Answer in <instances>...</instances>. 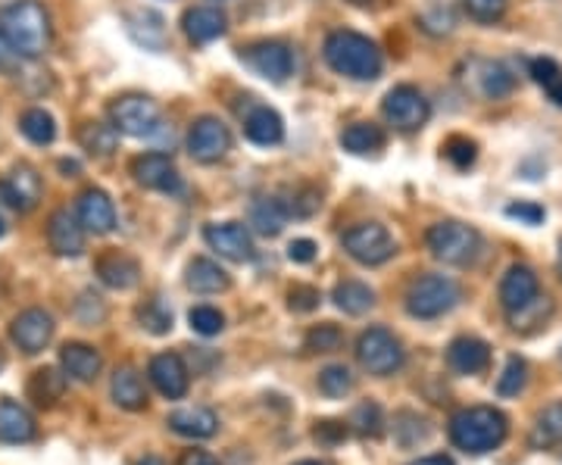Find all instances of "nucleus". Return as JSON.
Here are the masks:
<instances>
[{
	"label": "nucleus",
	"instance_id": "f257e3e1",
	"mask_svg": "<svg viewBox=\"0 0 562 465\" xmlns=\"http://www.w3.org/2000/svg\"><path fill=\"white\" fill-rule=\"evenodd\" d=\"M325 63L344 76V79L353 81H372L382 76V50L372 38H366L360 32H350V29H338L325 38Z\"/></svg>",
	"mask_w": 562,
	"mask_h": 465
},
{
	"label": "nucleus",
	"instance_id": "f03ea898",
	"mask_svg": "<svg viewBox=\"0 0 562 465\" xmlns=\"http://www.w3.org/2000/svg\"><path fill=\"white\" fill-rule=\"evenodd\" d=\"M506 431L509 422L494 406H469L450 419V441L472 456L497 450L506 441Z\"/></svg>",
	"mask_w": 562,
	"mask_h": 465
},
{
	"label": "nucleus",
	"instance_id": "7ed1b4c3",
	"mask_svg": "<svg viewBox=\"0 0 562 465\" xmlns=\"http://www.w3.org/2000/svg\"><path fill=\"white\" fill-rule=\"evenodd\" d=\"M0 29L13 41L22 60H38L50 47V16L38 0H16L13 7H7Z\"/></svg>",
	"mask_w": 562,
	"mask_h": 465
},
{
	"label": "nucleus",
	"instance_id": "20e7f679",
	"mask_svg": "<svg viewBox=\"0 0 562 465\" xmlns=\"http://www.w3.org/2000/svg\"><path fill=\"white\" fill-rule=\"evenodd\" d=\"M457 304H460V284L435 272L419 275L406 291V313L413 319H441Z\"/></svg>",
	"mask_w": 562,
	"mask_h": 465
},
{
	"label": "nucleus",
	"instance_id": "39448f33",
	"mask_svg": "<svg viewBox=\"0 0 562 465\" xmlns=\"http://www.w3.org/2000/svg\"><path fill=\"white\" fill-rule=\"evenodd\" d=\"M425 243H428L435 260H441L447 265H469L482 250V235L472 225L447 219V223L428 228Z\"/></svg>",
	"mask_w": 562,
	"mask_h": 465
},
{
	"label": "nucleus",
	"instance_id": "423d86ee",
	"mask_svg": "<svg viewBox=\"0 0 562 465\" xmlns=\"http://www.w3.org/2000/svg\"><path fill=\"white\" fill-rule=\"evenodd\" d=\"M110 122L120 135L128 138H154L160 132L162 113L157 101L144 94H122L110 103Z\"/></svg>",
	"mask_w": 562,
	"mask_h": 465
},
{
	"label": "nucleus",
	"instance_id": "0eeeda50",
	"mask_svg": "<svg viewBox=\"0 0 562 465\" xmlns=\"http://www.w3.org/2000/svg\"><path fill=\"white\" fill-rule=\"evenodd\" d=\"M357 360L369 375L384 378V375L401 372L403 363H406V353H403L401 341L387 328H369L357 341Z\"/></svg>",
	"mask_w": 562,
	"mask_h": 465
},
{
	"label": "nucleus",
	"instance_id": "6e6552de",
	"mask_svg": "<svg viewBox=\"0 0 562 465\" xmlns=\"http://www.w3.org/2000/svg\"><path fill=\"white\" fill-rule=\"evenodd\" d=\"M341 243L347 257L362 265H382L397 253V243L391 238V231L379 223H360L347 228Z\"/></svg>",
	"mask_w": 562,
	"mask_h": 465
},
{
	"label": "nucleus",
	"instance_id": "1a4fd4ad",
	"mask_svg": "<svg viewBox=\"0 0 562 465\" xmlns=\"http://www.w3.org/2000/svg\"><path fill=\"white\" fill-rule=\"evenodd\" d=\"M384 120L391 122L397 132H419L422 125L431 116V106L425 101L419 88L413 84H397L384 94Z\"/></svg>",
	"mask_w": 562,
	"mask_h": 465
},
{
	"label": "nucleus",
	"instance_id": "9d476101",
	"mask_svg": "<svg viewBox=\"0 0 562 465\" xmlns=\"http://www.w3.org/2000/svg\"><path fill=\"white\" fill-rule=\"evenodd\" d=\"M232 150V132L216 116H201L188 132V154L198 162H220Z\"/></svg>",
	"mask_w": 562,
	"mask_h": 465
},
{
	"label": "nucleus",
	"instance_id": "9b49d317",
	"mask_svg": "<svg viewBox=\"0 0 562 465\" xmlns=\"http://www.w3.org/2000/svg\"><path fill=\"white\" fill-rule=\"evenodd\" d=\"M241 60L266 81H284L294 72V57L288 50V44L281 41H257L241 50Z\"/></svg>",
	"mask_w": 562,
	"mask_h": 465
},
{
	"label": "nucleus",
	"instance_id": "f8f14e48",
	"mask_svg": "<svg viewBox=\"0 0 562 465\" xmlns=\"http://www.w3.org/2000/svg\"><path fill=\"white\" fill-rule=\"evenodd\" d=\"M203 241L210 243V250H216L222 260L232 263H250L254 260V238L241 223H213L203 228Z\"/></svg>",
	"mask_w": 562,
	"mask_h": 465
},
{
	"label": "nucleus",
	"instance_id": "ddd939ff",
	"mask_svg": "<svg viewBox=\"0 0 562 465\" xmlns=\"http://www.w3.org/2000/svg\"><path fill=\"white\" fill-rule=\"evenodd\" d=\"M41 175L38 169H32L29 162L13 166V172L0 182V203L16 209V213H29L35 209L41 201Z\"/></svg>",
	"mask_w": 562,
	"mask_h": 465
},
{
	"label": "nucleus",
	"instance_id": "4468645a",
	"mask_svg": "<svg viewBox=\"0 0 562 465\" xmlns=\"http://www.w3.org/2000/svg\"><path fill=\"white\" fill-rule=\"evenodd\" d=\"M132 175L147 191H160V194L181 191L179 169H176L172 157H166V154H140L138 160L132 162Z\"/></svg>",
	"mask_w": 562,
	"mask_h": 465
},
{
	"label": "nucleus",
	"instance_id": "2eb2a0df",
	"mask_svg": "<svg viewBox=\"0 0 562 465\" xmlns=\"http://www.w3.org/2000/svg\"><path fill=\"white\" fill-rule=\"evenodd\" d=\"M10 338H13V344L20 347L22 353H29V356L41 353L44 347L50 344V338H54L50 313H44V309H25V313H20L13 319V325H10Z\"/></svg>",
	"mask_w": 562,
	"mask_h": 465
},
{
	"label": "nucleus",
	"instance_id": "dca6fc26",
	"mask_svg": "<svg viewBox=\"0 0 562 465\" xmlns=\"http://www.w3.org/2000/svg\"><path fill=\"white\" fill-rule=\"evenodd\" d=\"M47 243L57 257H81L85 253V225L69 209H57L47 219Z\"/></svg>",
	"mask_w": 562,
	"mask_h": 465
},
{
	"label": "nucleus",
	"instance_id": "f3484780",
	"mask_svg": "<svg viewBox=\"0 0 562 465\" xmlns=\"http://www.w3.org/2000/svg\"><path fill=\"white\" fill-rule=\"evenodd\" d=\"M541 297V284H538V275L528 269V265H513L501 282V304L509 313H519L531 300Z\"/></svg>",
	"mask_w": 562,
	"mask_h": 465
},
{
	"label": "nucleus",
	"instance_id": "a211bd4d",
	"mask_svg": "<svg viewBox=\"0 0 562 465\" xmlns=\"http://www.w3.org/2000/svg\"><path fill=\"white\" fill-rule=\"evenodd\" d=\"M79 223L91 235H110L116 228V206L101 188H88L79 197Z\"/></svg>",
	"mask_w": 562,
	"mask_h": 465
},
{
	"label": "nucleus",
	"instance_id": "6ab92c4d",
	"mask_svg": "<svg viewBox=\"0 0 562 465\" xmlns=\"http://www.w3.org/2000/svg\"><path fill=\"white\" fill-rule=\"evenodd\" d=\"M150 382L169 400H181L188 394V368L179 353H160L150 360Z\"/></svg>",
	"mask_w": 562,
	"mask_h": 465
},
{
	"label": "nucleus",
	"instance_id": "aec40b11",
	"mask_svg": "<svg viewBox=\"0 0 562 465\" xmlns=\"http://www.w3.org/2000/svg\"><path fill=\"white\" fill-rule=\"evenodd\" d=\"M181 29H184L188 41H194V44H210V41H216L225 35L228 20H225V13H222L220 7H191V10L181 16Z\"/></svg>",
	"mask_w": 562,
	"mask_h": 465
},
{
	"label": "nucleus",
	"instance_id": "412c9836",
	"mask_svg": "<svg viewBox=\"0 0 562 465\" xmlns=\"http://www.w3.org/2000/svg\"><path fill=\"white\" fill-rule=\"evenodd\" d=\"M38 428L29 409L16 400H0V444H29L35 441Z\"/></svg>",
	"mask_w": 562,
	"mask_h": 465
},
{
	"label": "nucleus",
	"instance_id": "4be33fe9",
	"mask_svg": "<svg viewBox=\"0 0 562 465\" xmlns=\"http://www.w3.org/2000/svg\"><path fill=\"white\" fill-rule=\"evenodd\" d=\"M166 426L172 428L176 434H181V438L206 441V438H213V434H216L220 419H216V412H213V409L188 406V409H176V412L169 416V422H166Z\"/></svg>",
	"mask_w": 562,
	"mask_h": 465
},
{
	"label": "nucleus",
	"instance_id": "5701e85b",
	"mask_svg": "<svg viewBox=\"0 0 562 465\" xmlns=\"http://www.w3.org/2000/svg\"><path fill=\"white\" fill-rule=\"evenodd\" d=\"M472 79H475V88L479 94L487 98V101H501L506 98L513 88H516V79L513 72L497 60H475L472 63Z\"/></svg>",
	"mask_w": 562,
	"mask_h": 465
},
{
	"label": "nucleus",
	"instance_id": "b1692460",
	"mask_svg": "<svg viewBox=\"0 0 562 465\" xmlns=\"http://www.w3.org/2000/svg\"><path fill=\"white\" fill-rule=\"evenodd\" d=\"M125 25H128V35L138 41L144 50H154V54L166 50V22L157 10H132L125 16Z\"/></svg>",
	"mask_w": 562,
	"mask_h": 465
},
{
	"label": "nucleus",
	"instance_id": "393cba45",
	"mask_svg": "<svg viewBox=\"0 0 562 465\" xmlns=\"http://www.w3.org/2000/svg\"><path fill=\"white\" fill-rule=\"evenodd\" d=\"M447 363L460 375H479L491 365V347L479 338H457L447 350Z\"/></svg>",
	"mask_w": 562,
	"mask_h": 465
},
{
	"label": "nucleus",
	"instance_id": "a878e982",
	"mask_svg": "<svg viewBox=\"0 0 562 465\" xmlns=\"http://www.w3.org/2000/svg\"><path fill=\"white\" fill-rule=\"evenodd\" d=\"M60 365L63 372L72 378V382H81V385H88V382H94L98 375H101V353L94 350V347L88 344H66L60 350Z\"/></svg>",
	"mask_w": 562,
	"mask_h": 465
},
{
	"label": "nucleus",
	"instance_id": "bb28decb",
	"mask_svg": "<svg viewBox=\"0 0 562 465\" xmlns=\"http://www.w3.org/2000/svg\"><path fill=\"white\" fill-rule=\"evenodd\" d=\"M94 269H98V279H101L106 287H113V291H128V287H135L140 279L138 263H135L132 257L120 253V250L103 253Z\"/></svg>",
	"mask_w": 562,
	"mask_h": 465
},
{
	"label": "nucleus",
	"instance_id": "cd10ccee",
	"mask_svg": "<svg viewBox=\"0 0 562 465\" xmlns=\"http://www.w3.org/2000/svg\"><path fill=\"white\" fill-rule=\"evenodd\" d=\"M244 135L247 141L257 144V147H276L284 138V122L276 110L269 106H257L250 110V116L244 120Z\"/></svg>",
	"mask_w": 562,
	"mask_h": 465
},
{
	"label": "nucleus",
	"instance_id": "c85d7f7f",
	"mask_svg": "<svg viewBox=\"0 0 562 465\" xmlns=\"http://www.w3.org/2000/svg\"><path fill=\"white\" fill-rule=\"evenodd\" d=\"M184 282H188V287H191L194 294H222V291H228L232 279H228V272H225L220 263H213V260H206V257H198V260L188 263Z\"/></svg>",
	"mask_w": 562,
	"mask_h": 465
},
{
	"label": "nucleus",
	"instance_id": "c756f323",
	"mask_svg": "<svg viewBox=\"0 0 562 465\" xmlns=\"http://www.w3.org/2000/svg\"><path fill=\"white\" fill-rule=\"evenodd\" d=\"M288 206L279 197H257L250 203V225L260 231L262 238H276L281 235V228L288 223Z\"/></svg>",
	"mask_w": 562,
	"mask_h": 465
},
{
	"label": "nucleus",
	"instance_id": "7c9ffc66",
	"mask_svg": "<svg viewBox=\"0 0 562 465\" xmlns=\"http://www.w3.org/2000/svg\"><path fill=\"white\" fill-rule=\"evenodd\" d=\"M110 390H113V400H116L122 409H128V412H140V409L147 406V387L140 382L138 372L128 368V365L116 368Z\"/></svg>",
	"mask_w": 562,
	"mask_h": 465
},
{
	"label": "nucleus",
	"instance_id": "2f4dec72",
	"mask_svg": "<svg viewBox=\"0 0 562 465\" xmlns=\"http://www.w3.org/2000/svg\"><path fill=\"white\" fill-rule=\"evenodd\" d=\"M384 141H387V135L375 122H357V125H347L341 132V147L357 154V157H369V154L382 150Z\"/></svg>",
	"mask_w": 562,
	"mask_h": 465
},
{
	"label": "nucleus",
	"instance_id": "473e14b6",
	"mask_svg": "<svg viewBox=\"0 0 562 465\" xmlns=\"http://www.w3.org/2000/svg\"><path fill=\"white\" fill-rule=\"evenodd\" d=\"M331 300L338 304V309H344L347 316H362V313H369L372 306H375V291L369 287V284L362 282H341L335 287V294H331Z\"/></svg>",
	"mask_w": 562,
	"mask_h": 465
},
{
	"label": "nucleus",
	"instance_id": "72a5a7b5",
	"mask_svg": "<svg viewBox=\"0 0 562 465\" xmlns=\"http://www.w3.org/2000/svg\"><path fill=\"white\" fill-rule=\"evenodd\" d=\"M562 441V404H550L535 419V428L528 434V444L535 450H550Z\"/></svg>",
	"mask_w": 562,
	"mask_h": 465
},
{
	"label": "nucleus",
	"instance_id": "f704fd0d",
	"mask_svg": "<svg viewBox=\"0 0 562 465\" xmlns=\"http://www.w3.org/2000/svg\"><path fill=\"white\" fill-rule=\"evenodd\" d=\"M66 390V375H60L57 368H38L29 382V397L38 406H54Z\"/></svg>",
	"mask_w": 562,
	"mask_h": 465
},
{
	"label": "nucleus",
	"instance_id": "c9c22d12",
	"mask_svg": "<svg viewBox=\"0 0 562 465\" xmlns=\"http://www.w3.org/2000/svg\"><path fill=\"white\" fill-rule=\"evenodd\" d=\"M120 132L106 122H85L79 132V144L91 157H110L116 150Z\"/></svg>",
	"mask_w": 562,
	"mask_h": 465
},
{
	"label": "nucleus",
	"instance_id": "e433bc0d",
	"mask_svg": "<svg viewBox=\"0 0 562 465\" xmlns=\"http://www.w3.org/2000/svg\"><path fill=\"white\" fill-rule=\"evenodd\" d=\"M20 132L32 144L47 147V144H54V138H57V122H54V116H50L47 110L32 106V110H25V113H22Z\"/></svg>",
	"mask_w": 562,
	"mask_h": 465
},
{
	"label": "nucleus",
	"instance_id": "4c0bfd02",
	"mask_svg": "<svg viewBox=\"0 0 562 465\" xmlns=\"http://www.w3.org/2000/svg\"><path fill=\"white\" fill-rule=\"evenodd\" d=\"M531 79L541 84L543 91H547V98L562 106V66L557 60H550V57H538V60H531Z\"/></svg>",
	"mask_w": 562,
	"mask_h": 465
},
{
	"label": "nucleus",
	"instance_id": "58836bf2",
	"mask_svg": "<svg viewBox=\"0 0 562 465\" xmlns=\"http://www.w3.org/2000/svg\"><path fill=\"white\" fill-rule=\"evenodd\" d=\"M288 213L291 216H297V219H310V216H316L322 206V194L316 184H297V188H291L288 191Z\"/></svg>",
	"mask_w": 562,
	"mask_h": 465
},
{
	"label": "nucleus",
	"instance_id": "ea45409f",
	"mask_svg": "<svg viewBox=\"0 0 562 465\" xmlns=\"http://www.w3.org/2000/svg\"><path fill=\"white\" fill-rule=\"evenodd\" d=\"M353 372L347 368V365H328V368H322L319 375V390L325 397H331V400H341L347 397L350 390H353Z\"/></svg>",
	"mask_w": 562,
	"mask_h": 465
},
{
	"label": "nucleus",
	"instance_id": "a19ab883",
	"mask_svg": "<svg viewBox=\"0 0 562 465\" xmlns=\"http://www.w3.org/2000/svg\"><path fill=\"white\" fill-rule=\"evenodd\" d=\"M138 319L150 334H169L172 331V309L162 304V297H150L147 304L140 306Z\"/></svg>",
	"mask_w": 562,
	"mask_h": 465
},
{
	"label": "nucleus",
	"instance_id": "79ce46f5",
	"mask_svg": "<svg viewBox=\"0 0 562 465\" xmlns=\"http://www.w3.org/2000/svg\"><path fill=\"white\" fill-rule=\"evenodd\" d=\"M550 313H553V304H550V297H538V300H531V304L519 309V313H509V322L516 331H531V328H541L547 319H550Z\"/></svg>",
	"mask_w": 562,
	"mask_h": 465
},
{
	"label": "nucleus",
	"instance_id": "37998d69",
	"mask_svg": "<svg viewBox=\"0 0 562 465\" xmlns=\"http://www.w3.org/2000/svg\"><path fill=\"white\" fill-rule=\"evenodd\" d=\"M350 426L357 428L360 438H382L384 419H382V406L379 404H360L350 416Z\"/></svg>",
	"mask_w": 562,
	"mask_h": 465
},
{
	"label": "nucleus",
	"instance_id": "c03bdc74",
	"mask_svg": "<svg viewBox=\"0 0 562 465\" xmlns=\"http://www.w3.org/2000/svg\"><path fill=\"white\" fill-rule=\"evenodd\" d=\"M525 382H528V365L522 356H509L506 368H503L501 382H497V394L501 397H519L522 394Z\"/></svg>",
	"mask_w": 562,
	"mask_h": 465
},
{
	"label": "nucleus",
	"instance_id": "a18cd8bd",
	"mask_svg": "<svg viewBox=\"0 0 562 465\" xmlns=\"http://www.w3.org/2000/svg\"><path fill=\"white\" fill-rule=\"evenodd\" d=\"M341 344V328L331 322L316 325V328H310V334H306V350H313V353H331V350H338Z\"/></svg>",
	"mask_w": 562,
	"mask_h": 465
},
{
	"label": "nucleus",
	"instance_id": "49530a36",
	"mask_svg": "<svg viewBox=\"0 0 562 465\" xmlns=\"http://www.w3.org/2000/svg\"><path fill=\"white\" fill-rule=\"evenodd\" d=\"M188 322L191 328L203 334V338H213V334H220L222 328H225V316H222L216 306H194L191 313H188Z\"/></svg>",
	"mask_w": 562,
	"mask_h": 465
},
{
	"label": "nucleus",
	"instance_id": "de8ad7c7",
	"mask_svg": "<svg viewBox=\"0 0 562 465\" xmlns=\"http://www.w3.org/2000/svg\"><path fill=\"white\" fill-rule=\"evenodd\" d=\"M443 157L453 162L457 169H472L475 166V160H479V147H475V141H469V138H450V141L443 144Z\"/></svg>",
	"mask_w": 562,
	"mask_h": 465
},
{
	"label": "nucleus",
	"instance_id": "09e8293b",
	"mask_svg": "<svg viewBox=\"0 0 562 465\" xmlns=\"http://www.w3.org/2000/svg\"><path fill=\"white\" fill-rule=\"evenodd\" d=\"M462 7L475 22H497L506 13V0H462Z\"/></svg>",
	"mask_w": 562,
	"mask_h": 465
},
{
	"label": "nucleus",
	"instance_id": "8fccbe9b",
	"mask_svg": "<svg viewBox=\"0 0 562 465\" xmlns=\"http://www.w3.org/2000/svg\"><path fill=\"white\" fill-rule=\"evenodd\" d=\"M319 291L316 287H310V284H294L291 287V294H288V304L294 313H313L316 306H319Z\"/></svg>",
	"mask_w": 562,
	"mask_h": 465
},
{
	"label": "nucleus",
	"instance_id": "3c124183",
	"mask_svg": "<svg viewBox=\"0 0 562 465\" xmlns=\"http://www.w3.org/2000/svg\"><path fill=\"white\" fill-rule=\"evenodd\" d=\"M22 66V54L13 47V41L7 38V32L0 29V72L3 76H16Z\"/></svg>",
	"mask_w": 562,
	"mask_h": 465
},
{
	"label": "nucleus",
	"instance_id": "603ef678",
	"mask_svg": "<svg viewBox=\"0 0 562 465\" xmlns=\"http://www.w3.org/2000/svg\"><path fill=\"white\" fill-rule=\"evenodd\" d=\"M506 216L509 219H519L525 225H541L547 219L543 206H538V203H509L506 206Z\"/></svg>",
	"mask_w": 562,
	"mask_h": 465
},
{
	"label": "nucleus",
	"instance_id": "864d4df0",
	"mask_svg": "<svg viewBox=\"0 0 562 465\" xmlns=\"http://www.w3.org/2000/svg\"><path fill=\"white\" fill-rule=\"evenodd\" d=\"M316 241H310V238H297V241H291L288 243V260L291 263H313L316 260Z\"/></svg>",
	"mask_w": 562,
	"mask_h": 465
},
{
	"label": "nucleus",
	"instance_id": "5fc2aeb1",
	"mask_svg": "<svg viewBox=\"0 0 562 465\" xmlns=\"http://www.w3.org/2000/svg\"><path fill=\"white\" fill-rule=\"evenodd\" d=\"M344 438H347V428L341 422H322L316 428V441H322V444H338Z\"/></svg>",
	"mask_w": 562,
	"mask_h": 465
},
{
	"label": "nucleus",
	"instance_id": "6e6d98bb",
	"mask_svg": "<svg viewBox=\"0 0 562 465\" xmlns=\"http://www.w3.org/2000/svg\"><path fill=\"white\" fill-rule=\"evenodd\" d=\"M179 465H220V463H216V456H210L206 450H188V453H181Z\"/></svg>",
	"mask_w": 562,
	"mask_h": 465
},
{
	"label": "nucleus",
	"instance_id": "4d7b16f0",
	"mask_svg": "<svg viewBox=\"0 0 562 465\" xmlns=\"http://www.w3.org/2000/svg\"><path fill=\"white\" fill-rule=\"evenodd\" d=\"M413 465H453V460H450V456H425V460H419V463Z\"/></svg>",
	"mask_w": 562,
	"mask_h": 465
},
{
	"label": "nucleus",
	"instance_id": "13d9d810",
	"mask_svg": "<svg viewBox=\"0 0 562 465\" xmlns=\"http://www.w3.org/2000/svg\"><path fill=\"white\" fill-rule=\"evenodd\" d=\"M138 465H166V463H162L160 456H144V460H140Z\"/></svg>",
	"mask_w": 562,
	"mask_h": 465
},
{
	"label": "nucleus",
	"instance_id": "bf43d9fd",
	"mask_svg": "<svg viewBox=\"0 0 562 465\" xmlns=\"http://www.w3.org/2000/svg\"><path fill=\"white\" fill-rule=\"evenodd\" d=\"M294 465H325V463H319V460H301V463H294Z\"/></svg>",
	"mask_w": 562,
	"mask_h": 465
},
{
	"label": "nucleus",
	"instance_id": "052dcab7",
	"mask_svg": "<svg viewBox=\"0 0 562 465\" xmlns=\"http://www.w3.org/2000/svg\"><path fill=\"white\" fill-rule=\"evenodd\" d=\"M350 3H357V7H369L372 0H350Z\"/></svg>",
	"mask_w": 562,
	"mask_h": 465
},
{
	"label": "nucleus",
	"instance_id": "680f3d73",
	"mask_svg": "<svg viewBox=\"0 0 562 465\" xmlns=\"http://www.w3.org/2000/svg\"><path fill=\"white\" fill-rule=\"evenodd\" d=\"M3 235H7V223L0 219V238H3Z\"/></svg>",
	"mask_w": 562,
	"mask_h": 465
},
{
	"label": "nucleus",
	"instance_id": "e2e57ef3",
	"mask_svg": "<svg viewBox=\"0 0 562 465\" xmlns=\"http://www.w3.org/2000/svg\"><path fill=\"white\" fill-rule=\"evenodd\" d=\"M557 269H560V275H562V243H560V260H557Z\"/></svg>",
	"mask_w": 562,
	"mask_h": 465
}]
</instances>
